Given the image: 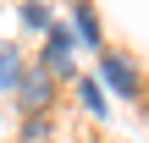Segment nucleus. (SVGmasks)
Listing matches in <instances>:
<instances>
[{
  "label": "nucleus",
  "mask_w": 149,
  "mask_h": 143,
  "mask_svg": "<svg viewBox=\"0 0 149 143\" xmlns=\"http://www.w3.org/2000/svg\"><path fill=\"white\" fill-rule=\"evenodd\" d=\"M66 55H72V33H66V28H50V33H44V61H39V66L55 77V72H66Z\"/></svg>",
  "instance_id": "3"
},
{
  "label": "nucleus",
  "mask_w": 149,
  "mask_h": 143,
  "mask_svg": "<svg viewBox=\"0 0 149 143\" xmlns=\"http://www.w3.org/2000/svg\"><path fill=\"white\" fill-rule=\"evenodd\" d=\"M100 77H105V83H111L122 99H138V94H144V77H138V66H133L127 55H116V50H105V55H100Z\"/></svg>",
  "instance_id": "1"
},
{
  "label": "nucleus",
  "mask_w": 149,
  "mask_h": 143,
  "mask_svg": "<svg viewBox=\"0 0 149 143\" xmlns=\"http://www.w3.org/2000/svg\"><path fill=\"white\" fill-rule=\"evenodd\" d=\"M22 22L39 28V33H50V11H44V0H28V6H22Z\"/></svg>",
  "instance_id": "7"
},
{
  "label": "nucleus",
  "mask_w": 149,
  "mask_h": 143,
  "mask_svg": "<svg viewBox=\"0 0 149 143\" xmlns=\"http://www.w3.org/2000/svg\"><path fill=\"white\" fill-rule=\"evenodd\" d=\"M22 77H28L22 50H17L11 39H0V88H6V94H17V88H22Z\"/></svg>",
  "instance_id": "4"
},
{
  "label": "nucleus",
  "mask_w": 149,
  "mask_h": 143,
  "mask_svg": "<svg viewBox=\"0 0 149 143\" xmlns=\"http://www.w3.org/2000/svg\"><path fill=\"white\" fill-rule=\"evenodd\" d=\"M17 99H22V110H28V116H44V110H50V99H55V77H50L44 66H28V77H22Z\"/></svg>",
  "instance_id": "2"
},
{
  "label": "nucleus",
  "mask_w": 149,
  "mask_h": 143,
  "mask_svg": "<svg viewBox=\"0 0 149 143\" xmlns=\"http://www.w3.org/2000/svg\"><path fill=\"white\" fill-rule=\"evenodd\" d=\"M72 22H77V39H83V44H100V17H94V6H88V0H77Z\"/></svg>",
  "instance_id": "6"
},
{
  "label": "nucleus",
  "mask_w": 149,
  "mask_h": 143,
  "mask_svg": "<svg viewBox=\"0 0 149 143\" xmlns=\"http://www.w3.org/2000/svg\"><path fill=\"white\" fill-rule=\"evenodd\" d=\"M44 132H50V121H44V116H28V127H22V138H28V143H39Z\"/></svg>",
  "instance_id": "8"
},
{
  "label": "nucleus",
  "mask_w": 149,
  "mask_h": 143,
  "mask_svg": "<svg viewBox=\"0 0 149 143\" xmlns=\"http://www.w3.org/2000/svg\"><path fill=\"white\" fill-rule=\"evenodd\" d=\"M77 99H83V110H88V116H100V121L111 116V99H105L100 77H83V83H77Z\"/></svg>",
  "instance_id": "5"
}]
</instances>
